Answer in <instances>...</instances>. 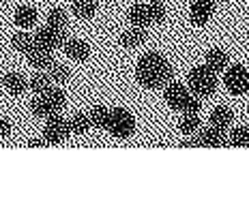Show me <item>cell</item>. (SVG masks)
<instances>
[{
  "instance_id": "6da1fadb",
  "label": "cell",
  "mask_w": 249,
  "mask_h": 212,
  "mask_svg": "<svg viewBox=\"0 0 249 212\" xmlns=\"http://www.w3.org/2000/svg\"><path fill=\"white\" fill-rule=\"evenodd\" d=\"M136 80L144 88H150V90L153 88H163L174 80V69L165 60V56H161L159 51H146L138 60Z\"/></svg>"
},
{
  "instance_id": "7a4b0ae2",
  "label": "cell",
  "mask_w": 249,
  "mask_h": 212,
  "mask_svg": "<svg viewBox=\"0 0 249 212\" xmlns=\"http://www.w3.org/2000/svg\"><path fill=\"white\" fill-rule=\"evenodd\" d=\"M187 86H189L191 95L202 97H211L217 90V73L213 69H209L206 65L194 66L187 75Z\"/></svg>"
},
{
  "instance_id": "3957f363",
  "label": "cell",
  "mask_w": 249,
  "mask_h": 212,
  "mask_svg": "<svg viewBox=\"0 0 249 212\" xmlns=\"http://www.w3.org/2000/svg\"><path fill=\"white\" fill-rule=\"evenodd\" d=\"M107 131H110L116 139L131 137L133 131H136V118H133V114L129 110H124V107H114Z\"/></svg>"
},
{
  "instance_id": "277c9868",
  "label": "cell",
  "mask_w": 249,
  "mask_h": 212,
  "mask_svg": "<svg viewBox=\"0 0 249 212\" xmlns=\"http://www.w3.org/2000/svg\"><path fill=\"white\" fill-rule=\"evenodd\" d=\"M69 135H71L69 120H65L58 112H54L52 116L45 118L43 137H45V142H48V146H58L65 139H69Z\"/></svg>"
},
{
  "instance_id": "5b68a950",
  "label": "cell",
  "mask_w": 249,
  "mask_h": 212,
  "mask_svg": "<svg viewBox=\"0 0 249 212\" xmlns=\"http://www.w3.org/2000/svg\"><path fill=\"white\" fill-rule=\"evenodd\" d=\"M224 84L226 90L234 97H243L249 92V73L243 65H230L224 71Z\"/></svg>"
},
{
  "instance_id": "8992f818",
  "label": "cell",
  "mask_w": 249,
  "mask_h": 212,
  "mask_svg": "<svg viewBox=\"0 0 249 212\" xmlns=\"http://www.w3.org/2000/svg\"><path fill=\"white\" fill-rule=\"evenodd\" d=\"M35 37V45L39 48H45L50 51L58 49L65 45L67 41V34H65V28H56V26H43V28H37V33L33 34Z\"/></svg>"
},
{
  "instance_id": "52a82bcc",
  "label": "cell",
  "mask_w": 249,
  "mask_h": 212,
  "mask_svg": "<svg viewBox=\"0 0 249 212\" xmlns=\"http://www.w3.org/2000/svg\"><path fill=\"white\" fill-rule=\"evenodd\" d=\"M189 95H191V92L187 90V86H183V84H178V82L172 80L168 86H165L163 99H165V103H168L174 112H183L185 110V103H187V99H189Z\"/></svg>"
},
{
  "instance_id": "ba28073f",
  "label": "cell",
  "mask_w": 249,
  "mask_h": 212,
  "mask_svg": "<svg viewBox=\"0 0 249 212\" xmlns=\"http://www.w3.org/2000/svg\"><path fill=\"white\" fill-rule=\"evenodd\" d=\"M215 13V0H191L189 19L196 26H204Z\"/></svg>"
},
{
  "instance_id": "9c48e42d",
  "label": "cell",
  "mask_w": 249,
  "mask_h": 212,
  "mask_svg": "<svg viewBox=\"0 0 249 212\" xmlns=\"http://www.w3.org/2000/svg\"><path fill=\"white\" fill-rule=\"evenodd\" d=\"M198 135L202 139V148H224L230 144L226 137V133H224V129H217L213 125L198 131Z\"/></svg>"
},
{
  "instance_id": "30bf717a",
  "label": "cell",
  "mask_w": 249,
  "mask_h": 212,
  "mask_svg": "<svg viewBox=\"0 0 249 212\" xmlns=\"http://www.w3.org/2000/svg\"><path fill=\"white\" fill-rule=\"evenodd\" d=\"M62 49H65V54L69 56L71 60H77V63H84L88 56H90V48H88V43L82 39H67Z\"/></svg>"
},
{
  "instance_id": "8fae6325",
  "label": "cell",
  "mask_w": 249,
  "mask_h": 212,
  "mask_svg": "<svg viewBox=\"0 0 249 212\" xmlns=\"http://www.w3.org/2000/svg\"><path fill=\"white\" fill-rule=\"evenodd\" d=\"M228 63H230V58H228V54L219 48L209 49L206 56H204V65L215 71V73H224V71L228 69Z\"/></svg>"
},
{
  "instance_id": "7c38bea8",
  "label": "cell",
  "mask_w": 249,
  "mask_h": 212,
  "mask_svg": "<svg viewBox=\"0 0 249 212\" xmlns=\"http://www.w3.org/2000/svg\"><path fill=\"white\" fill-rule=\"evenodd\" d=\"M26 56H28V65L35 66V69H50L52 63H54L52 60V51L45 48H39V45H35Z\"/></svg>"
},
{
  "instance_id": "4fadbf2b",
  "label": "cell",
  "mask_w": 249,
  "mask_h": 212,
  "mask_svg": "<svg viewBox=\"0 0 249 212\" xmlns=\"http://www.w3.org/2000/svg\"><path fill=\"white\" fill-rule=\"evenodd\" d=\"M37 17H39L37 9L30 7V4H24V7H19L18 11H15V15H13L18 28H33V26L37 24Z\"/></svg>"
},
{
  "instance_id": "5bb4252c",
  "label": "cell",
  "mask_w": 249,
  "mask_h": 212,
  "mask_svg": "<svg viewBox=\"0 0 249 212\" xmlns=\"http://www.w3.org/2000/svg\"><path fill=\"white\" fill-rule=\"evenodd\" d=\"M144 41H146V30L140 28V26L124 30V33L121 34V45H123L124 49H133V48H138V45H142Z\"/></svg>"
},
{
  "instance_id": "9a60e30c",
  "label": "cell",
  "mask_w": 249,
  "mask_h": 212,
  "mask_svg": "<svg viewBox=\"0 0 249 212\" xmlns=\"http://www.w3.org/2000/svg\"><path fill=\"white\" fill-rule=\"evenodd\" d=\"M232 120H234V114H232V110H230V107H226V105L215 107V110L211 112V118H209V122L213 127L224 129V131L232 125Z\"/></svg>"
},
{
  "instance_id": "2e32d148",
  "label": "cell",
  "mask_w": 249,
  "mask_h": 212,
  "mask_svg": "<svg viewBox=\"0 0 249 212\" xmlns=\"http://www.w3.org/2000/svg\"><path fill=\"white\" fill-rule=\"evenodd\" d=\"M129 22L133 26H140V28H146L148 24H153L148 4H133V7L129 9Z\"/></svg>"
},
{
  "instance_id": "e0dca14e",
  "label": "cell",
  "mask_w": 249,
  "mask_h": 212,
  "mask_svg": "<svg viewBox=\"0 0 249 212\" xmlns=\"http://www.w3.org/2000/svg\"><path fill=\"white\" fill-rule=\"evenodd\" d=\"M2 86L7 88L11 95H22V92L28 88V80L22 73H7L2 77Z\"/></svg>"
},
{
  "instance_id": "ac0fdd59",
  "label": "cell",
  "mask_w": 249,
  "mask_h": 212,
  "mask_svg": "<svg viewBox=\"0 0 249 212\" xmlns=\"http://www.w3.org/2000/svg\"><path fill=\"white\" fill-rule=\"evenodd\" d=\"M73 15L80 19H90L97 13V0H73Z\"/></svg>"
},
{
  "instance_id": "d6986e66",
  "label": "cell",
  "mask_w": 249,
  "mask_h": 212,
  "mask_svg": "<svg viewBox=\"0 0 249 212\" xmlns=\"http://www.w3.org/2000/svg\"><path fill=\"white\" fill-rule=\"evenodd\" d=\"M90 122H92V127H97V129H107V125H110V116H112V110L110 107H106V105H95L90 110Z\"/></svg>"
},
{
  "instance_id": "ffe728a7",
  "label": "cell",
  "mask_w": 249,
  "mask_h": 212,
  "mask_svg": "<svg viewBox=\"0 0 249 212\" xmlns=\"http://www.w3.org/2000/svg\"><path fill=\"white\" fill-rule=\"evenodd\" d=\"M92 127V122H90V116L84 112H77L75 116H71L69 118V129H71V133L73 135H84V133H88V129Z\"/></svg>"
},
{
  "instance_id": "44dd1931",
  "label": "cell",
  "mask_w": 249,
  "mask_h": 212,
  "mask_svg": "<svg viewBox=\"0 0 249 212\" xmlns=\"http://www.w3.org/2000/svg\"><path fill=\"white\" fill-rule=\"evenodd\" d=\"M200 127H202L200 116L198 114H189V112H185V116L180 118V122H178V129L183 135H194V133L200 131Z\"/></svg>"
},
{
  "instance_id": "7402d4cb",
  "label": "cell",
  "mask_w": 249,
  "mask_h": 212,
  "mask_svg": "<svg viewBox=\"0 0 249 212\" xmlns=\"http://www.w3.org/2000/svg\"><path fill=\"white\" fill-rule=\"evenodd\" d=\"M28 88L35 92V95H45V92L52 88V77L48 73H35L28 80Z\"/></svg>"
},
{
  "instance_id": "603a6c76",
  "label": "cell",
  "mask_w": 249,
  "mask_h": 212,
  "mask_svg": "<svg viewBox=\"0 0 249 212\" xmlns=\"http://www.w3.org/2000/svg\"><path fill=\"white\" fill-rule=\"evenodd\" d=\"M11 45H13L15 51H19V54H28V51L35 48V37L28 33H18V34H13Z\"/></svg>"
},
{
  "instance_id": "cb8c5ba5",
  "label": "cell",
  "mask_w": 249,
  "mask_h": 212,
  "mask_svg": "<svg viewBox=\"0 0 249 212\" xmlns=\"http://www.w3.org/2000/svg\"><path fill=\"white\" fill-rule=\"evenodd\" d=\"M30 112H33L35 118H48L54 114V110H52V105L48 101H45L43 95H37L33 101H30Z\"/></svg>"
},
{
  "instance_id": "d4e9b609",
  "label": "cell",
  "mask_w": 249,
  "mask_h": 212,
  "mask_svg": "<svg viewBox=\"0 0 249 212\" xmlns=\"http://www.w3.org/2000/svg\"><path fill=\"white\" fill-rule=\"evenodd\" d=\"M43 97H45V101L52 105V110H54V112H60L62 107L67 105V95L60 90V88H50Z\"/></svg>"
},
{
  "instance_id": "484cf974",
  "label": "cell",
  "mask_w": 249,
  "mask_h": 212,
  "mask_svg": "<svg viewBox=\"0 0 249 212\" xmlns=\"http://www.w3.org/2000/svg\"><path fill=\"white\" fill-rule=\"evenodd\" d=\"M48 75L52 77L54 84H67V82L71 80L69 69H67L65 65H60V63H52V66L48 69Z\"/></svg>"
},
{
  "instance_id": "4316f807",
  "label": "cell",
  "mask_w": 249,
  "mask_h": 212,
  "mask_svg": "<svg viewBox=\"0 0 249 212\" xmlns=\"http://www.w3.org/2000/svg\"><path fill=\"white\" fill-rule=\"evenodd\" d=\"M228 142L234 148H249V129L247 127L234 129V131L230 133V137H228Z\"/></svg>"
},
{
  "instance_id": "83f0119b",
  "label": "cell",
  "mask_w": 249,
  "mask_h": 212,
  "mask_svg": "<svg viewBox=\"0 0 249 212\" xmlns=\"http://www.w3.org/2000/svg\"><path fill=\"white\" fill-rule=\"evenodd\" d=\"M148 11H150V19H153L155 24H163L165 17H168V11H165L163 2H159V0L148 2Z\"/></svg>"
},
{
  "instance_id": "f1b7e54d",
  "label": "cell",
  "mask_w": 249,
  "mask_h": 212,
  "mask_svg": "<svg viewBox=\"0 0 249 212\" xmlns=\"http://www.w3.org/2000/svg\"><path fill=\"white\" fill-rule=\"evenodd\" d=\"M48 24L50 26H56V28H65V26H67V13H65V9H60V7L52 9V11L48 13Z\"/></svg>"
},
{
  "instance_id": "f546056e",
  "label": "cell",
  "mask_w": 249,
  "mask_h": 212,
  "mask_svg": "<svg viewBox=\"0 0 249 212\" xmlns=\"http://www.w3.org/2000/svg\"><path fill=\"white\" fill-rule=\"evenodd\" d=\"M202 110V101L198 95H189V99L185 103V110L183 112H189V114H200Z\"/></svg>"
},
{
  "instance_id": "4dcf8cb0",
  "label": "cell",
  "mask_w": 249,
  "mask_h": 212,
  "mask_svg": "<svg viewBox=\"0 0 249 212\" xmlns=\"http://www.w3.org/2000/svg\"><path fill=\"white\" fill-rule=\"evenodd\" d=\"M180 146L183 148H202V139H200V135H185V139L180 142Z\"/></svg>"
},
{
  "instance_id": "1f68e13d",
  "label": "cell",
  "mask_w": 249,
  "mask_h": 212,
  "mask_svg": "<svg viewBox=\"0 0 249 212\" xmlns=\"http://www.w3.org/2000/svg\"><path fill=\"white\" fill-rule=\"evenodd\" d=\"M9 135H11V122L7 118H0V139L9 137Z\"/></svg>"
},
{
  "instance_id": "d6a6232c",
  "label": "cell",
  "mask_w": 249,
  "mask_h": 212,
  "mask_svg": "<svg viewBox=\"0 0 249 212\" xmlns=\"http://www.w3.org/2000/svg\"><path fill=\"white\" fill-rule=\"evenodd\" d=\"M28 146L30 148H43V146H48V142H45V137H37V139H30Z\"/></svg>"
},
{
  "instance_id": "836d02e7",
  "label": "cell",
  "mask_w": 249,
  "mask_h": 212,
  "mask_svg": "<svg viewBox=\"0 0 249 212\" xmlns=\"http://www.w3.org/2000/svg\"><path fill=\"white\" fill-rule=\"evenodd\" d=\"M148 2H153V0H148Z\"/></svg>"
}]
</instances>
